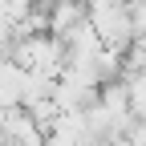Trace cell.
Returning a JSON list of instances; mask_svg holds the SVG:
<instances>
[{
    "label": "cell",
    "mask_w": 146,
    "mask_h": 146,
    "mask_svg": "<svg viewBox=\"0 0 146 146\" xmlns=\"http://www.w3.org/2000/svg\"><path fill=\"white\" fill-rule=\"evenodd\" d=\"M85 16H89V25H94V33H98V41L106 45V49H118V53H126L130 49V41H134V21H130V8L126 4H106V8H85Z\"/></svg>",
    "instance_id": "obj_1"
},
{
    "label": "cell",
    "mask_w": 146,
    "mask_h": 146,
    "mask_svg": "<svg viewBox=\"0 0 146 146\" xmlns=\"http://www.w3.org/2000/svg\"><path fill=\"white\" fill-rule=\"evenodd\" d=\"M45 130L33 122V114H25L21 106H8L0 118V146H41Z\"/></svg>",
    "instance_id": "obj_2"
},
{
    "label": "cell",
    "mask_w": 146,
    "mask_h": 146,
    "mask_svg": "<svg viewBox=\"0 0 146 146\" xmlns=\"http://www.w3.org/2000/svg\"><path fill=\"white\" fill-rule=\"evenodd\" d=\"M21 81H25V69L4 53V57H0V106L4 110L21 102Z\"/></svg>",
    "instance_id": "obj_3"
},
{
    "label": "cell",
    "mask_w": 146,
    "mask_h": 146,
    "mask_svg": "<svg viewBox=\"0 0 146 146\" xmlns=\"http://www.w3.org/2000/svg\"><path fill=\"white\" fill-rule=\"evenodd\" d=\"M85 8H106V4H122V0H81Z\"/></svg>",
    "instance_id": "obj_4"
}]
</instances>
